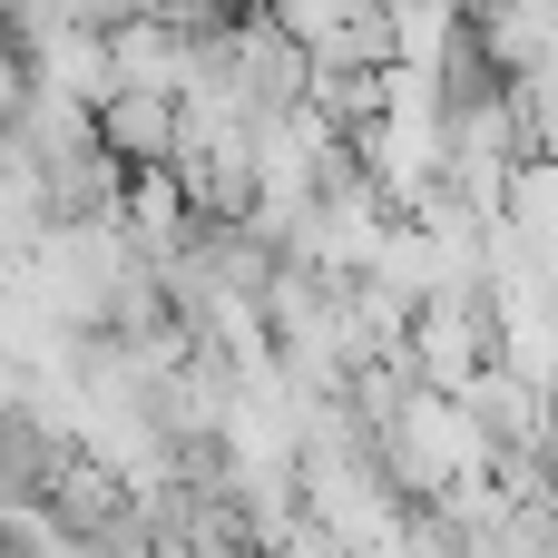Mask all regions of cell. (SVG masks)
<instances>
[{
    "label": "cell",
    "mask_w": 558,
    "mask_h": 558,
    "mask_svg": "<svg viewBox=\"0 0 558 558\" xmlns=\"http://www.w3.org/2000/svg\"><path fill=\"white\" fill-rule=\"evenodd\" d=\"M88 118H98V147H108L118 167H177V147H186V118H177V98H137V88H108Z\"/></svg>",
    "instance_id": "2"
},
{
    "label": "cell",
    "mask_w": 558,
    "mask_h": 558,
    "mask_svg": "<svg viewBox=\"0 0 558 558\" xmlns=\"http://www.w3.org/2000/svg\"><path fill=\"white\" fill-rule=\"evenodd\" d=\"M108 88H137V98H186L196 88V29L177 20H118L108 29Z\"/></svg>",
    "instance_id": "1"
}]
</instances>
